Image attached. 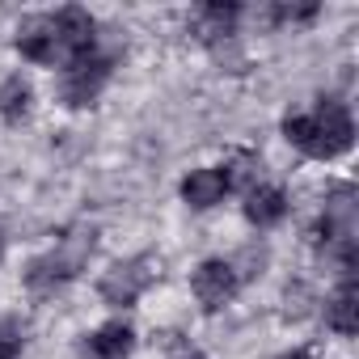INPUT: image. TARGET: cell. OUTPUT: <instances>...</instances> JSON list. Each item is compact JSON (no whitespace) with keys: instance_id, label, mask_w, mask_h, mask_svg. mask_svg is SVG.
<instances>
[{"instance_id":"6","label":"cell","mask_w":359,"mask_h":359,"mask_svg":"<svg viewBox=\"0 0 359 359\" xmlns=\"http://www.w3.org/2000/svg\"><path fill=\"white\" fill-rule=\"evenodd\" d=\"M106 76H110V60H102V55H81V60H72L68 64V72H64V102L68 106H89L97 93H102V85H106Z\"/></svg>"},{"instance_id":"1","label":"cell","mask_w":359,"mask_h":359,"mask_svg":"<svg viewBox=\"0 0 359 359\" xmlns=\"http://www.w3.org/2000/svg\"><path fill=\"white\" fill-rule=\"evenodd\" d=\"M283 135H287L300 152H309V156H338V152L351 148L355 123H351V114H346L342 102H330V97H325L313 114H287Z\"/></svg>"},{"instance_id":"9","label":"cell","mask_w":359,"mask_h":359,"mask_svg":"<svg viewBox=\"0 0 359 359\" xmlns=\"http://www.w3.org/2000/svg\"><path fill=\"white\" fill-rule=\"evenodd\" d=\"M131 346H135V334H131V325H123V321H110V325H102L97 334H89V342H85V355H89V359H127V355H131Z\"/></svg>"},{"instance_id":"16","label":"cell","mask_w":359,"mask_h":359,"mask_svg":"<svg viewBox=\"0 0 359 359\" xmlns=\"http://www.w3.org/2000/svg\"><path fill=\"white\" fill-rule=\"evenodd\" d=\"M22 355V334L13 325H0V359H18Z\"/></svg>"},{"instance_id":"20","label":"cell","mask_w":359,"mask_h":359,"mask_svg":"<svg viewBox=\"0 0 359 359\" xmlns=\"http://www.w3.org/2000/svg\"><path fill=\"white\" fill-rule=\"evenodd\" d=\"M182 359H203V355H182Z\"/></svg>"},{"instance_id":"12","label":"cell","mask_w":359,"mask_h":359,"mask_svg":"<svg viewBox=\"0 0 359 359\" xmlns=\"http://www.w3.org/2000/svg\"><path fill=\"white\" fill-rule=\"evenodd\" d=\"M245 216H250V224L271 229V224H279L287 216V195L279 187H254L250 191V203H245Z\"/></svg>"},{"instance_id":"10","label":"cell","mask_w":359,"mask_h":359,"mask_svg":"<svg viewBox=\"0 0 359 359\" xmlns=\"http://www.w3.org/2000/svg\"><path fill=\"white\" fill-rule=\"evenodd\" d=\"M224 195H229V182H224L220 169H195L187 182H182V199L191 208H216Z\"/></svg>"},{"instance_id":"15","label":"cell","mask_w":359,"mask_h":359,"mask_svg":"<svg viewBox=\"0 0 359 359\" xmlns=\"http://www.w3.org/2000/svg\"><path fill=\"white\" fill-rule=\"evenodd\" d=\"M220 173H224L229 191H233V187H254V177L262 173V161H258L254 152H233V156H229V169H220Z\"/></svg>"},{"instance_id":"19","label":"cell","mask_w":359,"mask_h":359,"mask_svg":"<svg viewBox=\"0 0 359 359\" xmlns=\"http://www.w3.org/2000/svg\"><path fill=\"white\" fill-rule=\"evenodd\" d=\"M279 359H309V351H292V355H279Z\"/></svg>"},{"instance_id":"11","label":"cell","mask_w":359,"mask_h":359,"mask_svg":"<svg viewBox=\"0 0 359 359\" xmlns=\"http://www.w3.org/2000/svg\"><path fill=\"white\" fill-rule=\"evenodd\" d=\"M237 26V5H220V0H212V5H199L195 9V34L203 43H220L229 39Z\"/></svg>"},{"instance_id":"4","label":"cell","mask_w":359,"mask_h":359,"mask_svg":"<svg viewBox=\"0 0 359 359\" xmlns=\"http://www.w3.org/2000/svg\"><path fill=\"white\" fill-rule=\"evenodd\" d=\"M152 258H127V262H114L106 275H102V283H97V292H102V300L106 304H135L140 296H144V287L152 283Z\"/></svg>"},{"instance_id":"14","label":"cell","mask_w":359,"mask_h":359,"mask_svg":"<svg viewBox=\"0 0 359 359\" xmlns=\"http://www.w3.org/2000/svg\"><path fill=\"white\" fill-rule=\"evenodd\" d=\"M30 102H34L30 81L9 76L5 85H0V114H5V123H22V118L30 114Z\"/></svg>"},{"instance_id":"17","label":"cell","mask_w":359,"mask_h":359,"mask_svg":"<svg viewBox=\"0 0 359 359\" xmlns=\"http://www.w3.org/2000/svg\"><path fill=\"white\" fill-rule=\"evenodd\" d=\"M317 18V5H279L275 9V22H309Z\"/></svg>"},{"instance_id":"21","label":"cell","mask_w":359,"mask_h":359,"mask_svg":"<svg viewBox=\"0 0 359 359\" xmlns=\"http://www.w3.org/2000/svg\"><path fill=\"white\" fill-rule=\"evenodd\" d=\"M0 254H5V237H0Z\"/></svg>"},{"instance_id":"5","label":"cell","mask_w":359,"mask_h":359,"mask_svg":"<svg viewBox=\"0 0 359 359\" xmlns=\"http://www.w3.org/2000/svg\"><path fill=\"white\" fill-rule=\"evenodd\" d=\"M93 18L85 13V9H76V5H68V9H60L55 18H51V34H55V47H60V60H81V55H89L93 51Z\"/></svg>"},{"instance_id":"8","label":"cell","mask_w":359,"mask_h":359,"mask_svg":"<svg viewBox=\"0 0 359 359\" xmlns=\"http://www.w3.org/2000/svg\"><path fill=\"white\" fill-rule=\"evenodd\" d=\"M18 51L34 64H55L60 47H55V34H51V18H30L18 30Z\"/></svg>"},{"instance_id":"2","label":"cell","mask_w":359,"mask_h":359,"mask_svg":"<svg viewBox=\"0 0 359 359\" xmlns=\"http://www.w3.org/2000/svg\"><path fill=\"white\" fill-rule=\"evenodd\" d=\"M89 254H93V233H68L47 258H39V262H30V271H26V283L34 287V292H47V287H60V283H68L85 262H89Z\"/></svg>"},{"instance_id":"7","label":"cell","mask_w":359,"mask_h":359,"mask_svg":"<svg viewBox=\"0 0 359 359\" xmlns=\"http://www.w3.org/2000/svg\"><path fill=\"white\" fill-rule=\"evenodd\" d=\"M191 287H195V296H199L203 309H224L237 296V271H233V262L212 258V262H203L195 271V283Z\"/></svg>"},{"instance_id":"3","label":"cell","mask_w":359,"mask_h":359,"mask_svg":"<svg viewBox=\"0 0 359 359\" xmlns=\"http://www.w3.org/2000/svg\"><path fill=\"white\" fill-rule=\"evenodd\" d=\"M321 237H330V245L338 250L342 266L351 271L355 266V191L351 187L330 191L325 212H321Z\"/></svg>"},{"instance_id":"13","label":"cell","mask_w":359,"mask_h":359,"mask_svg":"<svg viewBox=\"0 0 359 359\" xmlns=\"http://www.w3.org/2000/svg\"><path fill=\"white\" fill-rule=\"evenodd\" d=\"M325 321H330L338 334H355V330H359V292H355V283H342V287L330 296Z\"/></svg>"},{"instance_id":"18","label":"cell","mask_w":359,"mask_h":359,"mask_svg":"<svg viewBox=\"0 0 359 359\" xmlns=\"http://www.w3.org/2000/svg\"><path fill=\"white\" fill-rule=\"evenodd\" d=\"M241 262L250 266L245 275H262V266H266V250H254V245H250V250H241Z\"/></svg>"}]
</instances>
